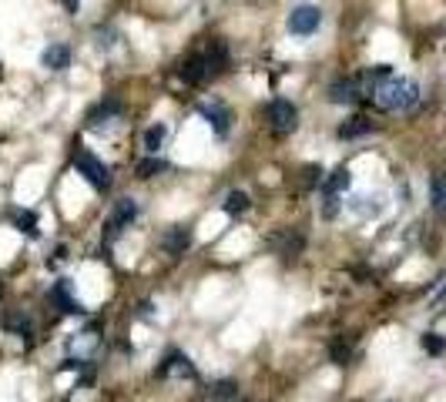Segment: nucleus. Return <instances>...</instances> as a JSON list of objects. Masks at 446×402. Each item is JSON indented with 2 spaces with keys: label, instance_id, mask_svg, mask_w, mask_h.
I'll list each match as a JSON object with an SVG mask.
<instances>
[{
  "label": "nucleus",
  "instance_id": "nucleus-1",
  "mask_svg": "<svg viewBox=\"0 0 446 402\" xmlns=\"http://www.w3.org/2000/svg\"><path fill=\"white\" fill-rule=\"evenodd\" d=\"M373 94L382 111H410L419 101L416 81H406V77H386L380 84H373Z\"/></svg>",
  "mask_w": 446,
  "mask_h": 402
},
{
  "label": "nucleus",
  "instance_id": "nucleus-2",
  "mask_svg": "<svg viewBox=\"0 0 446 402\" xmlns=\"http://www.w3.org/2000/svg\"><path fill=\"white\" fill-rule=\"evenodd\" d=\"M74 168H77V175H84L88 185L101 188V191L111 185V171H108L104 161H97L91 151H77V155H74Z\"/></svg>",
  "mask_w": 446,
  "mask_h": 402
},
{
  "label": "nucleus",
  "instance_id": "nucleus-3",
  "mask_svg": "<svg viewBox=\"0 0 446 402\" xmlns=\"http://www.w3.org/2000/svg\"><path fill=\"white\" fill-rule=\"evenodd\" d=\"M265 118H269V127H272L275 134H292L295 124H299V111L292 108V101H282V97H279V101L269 104Z\"/></svg>",
  "mask_w": 446,
  "mask_h": 402
},
{
  "label": "nucleus",
  "instance_id": "nucleus-4",
  "mask_svg": "<svg viewBox=\"0 0 446 402\" xmlns=\"http://www.w3.org/2000/svg\"><path fill=\"white\" fill-rule=\"evenodd\" d=\"M319 24H322V10H319V7H312V3H302V7H295V10L288 14V31L299 34V37L316 34Z\"/></svg>",
  "mask_w": 446,
  "mask_h": 402
},
{
  "label": "nucleus",
  "instance_id": "nucleus-5",
  "mask_svg": "<svg viewBox=\"0 0 446 402\" xmlns=\"http://www.w3.org/2000/svg\"><path fill=\"white\" fill-rule=\"evenodd\" d=\"M138 218V205H134V198H121L118 205H114V212H111V218H108V242H114L121 231H125L127 225Z\"/></svg>",
  "mask_w": 446,
  "mask_h": 402
},
{
  "label": "nucleus",
  "instance_id": "nucleus-6",
  "mask_svg": "<svg viewBox=\"0 0 446 402\" xmlns=\"http://www.w3.org/2000/svg\"><path fill=\"white\" fill-rule=\"evenodd\" d=\"M349 188V171L346 168H336L325 181H322V194H325V215H336V201L339 194Z\"/></svg>",
  "mask_w": 446,
  "mask_h": 402
},
{
  "label": "nucleus",
  "instance_id": "nucleus-7",
  "mask_svg": "<svg viewBox=\"0 0 446 402\" xmlns=\"http://www.w3.org/2000/svg\"><path fill=\"white\" fill-rule=\"evenodd\" d=\"M269 245L275 248L282 258H295V255L302 251V245H306V238H302L299 231H292V228H282V231H275V235L269 238Z\"/></svg>",
  "mask_w": 446,
  "mask_h": 402
},
{
  "label": "nucleus",
  "instance_id": "nucleus-8",
  "mask_svg": "<svg viewBox=\"0 0 446 402\" xmlns=\"http://www.w3.org/2000/svg\"><path fill=\"white\" fill-rule=\"evenodd\" d=\"M158 375H164V379H195L198 372H195V366L188 362V355L171 352V355H168V359L158 366Z\"/></svg>",
  "mask_w": 446,
  "mask_h": 402
},
{
  "label": "nucleus",
  "instance_id": "nucleus-9",
  "mask_svg": "<svg viewBox=\"0 0 446 402\" xmlns=\"http://www.w3.org/2000/svg\"><path fill=\"white\" fill-rule=\"evenodd\" d=\"M191 245V231L185 228V225H175V228H168L164 231V238H161V248L168 251V255H185V248Z\"/></svg>",
  "mask_w": 446,
  "mask_h": 402
},
{
  "label": "nucleus",
  "instance_id": "nucleus-10",
  "mask_svg": "<svg viewBox=\"0 0 446 402\" xmlns=\"http://www.w3.org/2000/svg\"><path fill=\"white\" fill-rule=\"evenodd\" d=\"M178 77L185 81V84H201L205 77H208V67H205V58H198V54H191L185 61L178 64Z\"/></svg>",
  "mask_w": 446,
  "mask_h": 402
},
{
  "label": "nucleus",
  "instance_id": "nucleus-11",
  "mask_svg": "<svg viewBox=\"0 0 446 402\" xmlns=\"http://www.w3.org/2000/svg\"><path fill=\"white\" fill-rule=\"evenodd\" d=\"M201 118L215 127V134H228V108L219 104V101H212V104H201Z\"/></svg>",
  "mask_w": 446,
  "mask_h": 402
},
{
  "label": "nucleus",
  "instance_id": "nucleus-12",
  "mask_svg": "<svg viewBox=\"0 0 446 402\" xmlns=\"http://www.w3.org/2000/svg\"><path fill=\"white\" fill-rule=\"evenodd\" d=\"M329 101H332V104H356V101H359V84H356L352 77L336 81V84L329 88Z\"/></svg>",
  "mask_w": 446,
  "mask_h": 402
},
{
  "label": "nucleus",
  "instance_id": "nucleus-13",
  "mask_svg": "<svg viewBox=\"0 0 446 402\" xmlns=\"http://www.w3.org/2000/svg\"><path fill=\"white\" fill-rule=\"evenodd\" d=\"M205 67H208V74H222L225 67H228V47H225V40H212V44H208Z\"/></svg>",
  "mask_w": 446,
  "mask_h": 402
},
{
  "label": "nucleus",
  "instance_id": "nucleus-14",
  "mask_svg": "<svg viewBox=\"0 0 446 402\" xmlns=\"http://www.w3.org/2000/svg\"><path fill=\"white\" fill-rule=\"evenodd\" d=\"M47 302L51 305H61V312H67V315H77V312H84L74 299H71V292H67V281H58L54 288H51V295H47Z\"/></svg>",
  "mask_w": 446,
  "mask_h": 402
},
{
  "label": "nucleus",
  "instance_id": "nucleus-15",
  "mask_svg": "<svg viewBox=\"0 0 446 402\" xmlns=\"http://www.w3.org/2000/svg\"><path fill=\"white\" fill-rule=\"evenodd\" d=\"M40 64H44L47 71H64V67L71 64V51H67L64 44H51V47L40 54Z\"/></svg>",
  "mask_w": 446,
  "mask_h": 402
},
{
  "label": "nucleus",
  "instance_id": "nucleus-16",
  "mask_svg": "<svg viewBox=\"0 0 446 402\" xmlns=\"http://www.w3.org/2000/svg\"><path fill=\"white\" fill-rule=\"evenodd\" d=\"M369 131H373V121H369V118H352V121H346L339 127V138H343V141H352V138H362V134H369Z\"/></svg>",
  "mask_w": 446,
  "mask_h": 402
},
{
  "label": "nucleus",
  "instance_id": "nucleus-17",
  "mask_svg": "<svg viewBox=\"0 0 446 402\" xmlns=\"http://www.w3.org/2000/svg\"><path fill=\"white\" fill-rule=\"evenodd\" d=\"M430 201L436 212H446V175H433L430 178Z\"/></svg>",
  "mask_w": 446,
  "mask_h": 402
},
{
  "label": "nucleus",
  "instance_id": "nucleus-18",
  "mask_svg": "<svg viewBox=\"0 0 446 402\" xmlns=\"http://www.w3.org/2000/svg\"><path fill=\"white\" fill-rule=\"evenodd\" d=\"M225 212H228V215H245V212H249V194H245V191H228Z\"/></svg>",
  "mask_w": 446,
  "mask_h": 402
},
{
  "label": "nucleus",
  "instance_id": "nucleus-19",
  "mask_svg": "<svg viewBox=\"0 0 446 402\" xmlns=\"http://www.w3.org/2000/svg\"><path fill=\"white\" fill-rule=\"evenodd\" d=\"M238 396V386L232 382V379H222V382H215L212 386V402H228Z\"/></svg>",
  "mask_w": 446,
  "mask_h": 402
},
{
  "label": "nucleus",
  "instance_id": "nucleus-20",
  "mask_svg": "<svg viewBox=\"0 0 446 402\" xmlns=\"http://www.w3.org/2000/svg\"><path fill=\"white\" fill-rule=\"evenodd\" d=\"M161 145H164V124H155V127H148V131H145V148H148L151 155H158Z\"/></svg>",
  "mask_w": 446,
  "mask_h": 402
},
{
  "label": "nucleus",
  "instance_id": "nucleus-21",
  "mask_svg": "<svg viewBox=\"0 0 446 402\" xmlns=\"http://www.w3.org/2000/svg\"><path fill=\"white\" fill-rule=\"evenodd\" d=\"M3 325H7L14 336H31V318H27V315H7Z\"/></svg>",
  "mask_w": 446,
  "mask_h": 402
},
{
  "label": "nucleus",
  "instance_id": "nucleus-22",
  "mask_svg": "<svg viewBox=\"0 0 446 402\" xmlns=\"http://www.w3.org/2000/svg\"><path fill=\"white\" fill-rule=\"evenodd\" d=\"M329 355H332V362H336V366H346V362H349V355H352L349 342H346V339H336L332 345H329Z\"/></svg>",
  "mask_w": 446,
  "mask_h": 402
},
{
  "label": "nucleus",
  "instance_id": "nucleus-23",
  "mask_svg": "<svg viewBox=\"0 0 446 402\" xmlns=\"http://www.w3.org/2000/svg\"><path fill=\"white\" fill-rule=\"evenodd\" d=\"M161 171H164V161H161V158H148V161L138 164V178H155Z\"/></svg>",
  "mask_w": 446,
  "mask_h": 402
},
{
  "label": "nucleus",
  "instance_id": "nucleus-24",
  "mask_svg": "<svg viewBox=\"0 0 446 402\" xmlns=\"http://www.w3.org/2000/svg\"><path fill=\"white\" fill-rule=\"evenodd\" d=\"M17 228H21L24 235H31V238L40 235V231H37V215H34V212H21V215H17Z\"/></svg>",
  "mask_w": 446,
  "mask_h": 402
},
{
  "label": "nucleus",
  "instance_id": "nucleus-25",
  "mask_svg": "<svg viewBox=\"0 0 446 402\" xmlns=\"http://www.w3.org/2000/svg\"><path fill=\"white\" fill-rule=\"evenodd\" d=\"M111 114H121V101H104L97 111H91V124H97L101 118H111Z\"/></svg>",
  "mask_w": 446,
  "mask_h": 402
},
{
  "label": "nucleus",
  "instance_id": "nucleus-26",
  "mask_svg": "<svg viewBox=\"0 0 446 402\" xmlns=\"http://www.w3.org/2000/svg\"><path fill=\"white\" fill-rule=\"evenodd\" d=\"M322 185V168L319 164H306L302 168V188H319Z\"/></svg>",
  "mask_w": 446,
  "mask_h": 402
},
{
  "label": "nucleus",
  "instance_id": "nucleus-27",
  "mask_svg": "<svg viewBox=\"0 0 446 402\" xmlns=\"http://www.w3.org/2000/svg\"><path fill=\"white\" fill-rule=\"evenodd\" d=\"M423 349H426L430 355H440V352L446 349L443 336H436V332H426V336H423Z\"/></svg>",
  "mask_w": 446,
  "mask_h": 402
},
{
  "label": "nucleus",
  "instance_id": "nucleus-28",
  "mask_svg": "<svg viewBox=\"0 0 446 402\" xmlns=\"http://www.w3.org/2000/svg\"><path fill=\"white\" fill-rule=\"evenodd\" d=\"M64 7H67V14H77V7H81V0H64Z\"/></svg>",
  "mask_w": 446,
  "mask_h": 402
},
{
  "label": "nucleus",
  "instance_id": "nucleus-29",
  "mask_svg": "<svg viewBox=\"0 0 446 402\" xmlns=\"http://www.w3.org/2000/svg\"><path fill=\"white\" fill-rule=\"evenodd\" d=\"M433 302H446V285L440 288V292H436V299H433Z\"/></svg>",
  "mask_w": 446,
  "mask_h": 402
},
{
  "label": "nucleus",
  "instance_id": "nucleus-30",
  "mask_svg": "<svg viewBox=\"0 0 446 402\" xmlns=\"http://www.w3.org/2000/svg\"><path fill=\"white\" fill-rule=\"evenodd\" d=\"M0 292H3V288H0Z\"/></svg>",
  "mask_w": 446,
  "mask_h": 402
}]
</instances>
